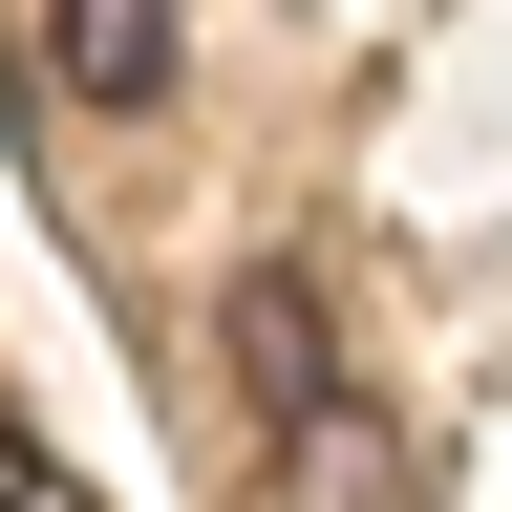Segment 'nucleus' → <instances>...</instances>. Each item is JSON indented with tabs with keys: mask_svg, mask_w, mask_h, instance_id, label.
<instances>
[{
	"mask_svg": "<svg viewBox=\"0 0 512 512\" xmlns=\"http://www.w3.org/2000/svg\"><path fill=\"white\" fill-rule=\"evenodd\" d=\"M214 363H235V406H256V427L342 406V320H320V278H299V256H235V299H214Z\"/></svg>",
	"mask_w": 512,
	"mask_h": 512,
	"instance_id": "1",
	"label": "nucleus"
},
{
	"mask_svg": "<svg viewBox=\"0 0 512 512\" xmlns=\"http://www.w3.org/2000/svg\"><path fill=\"white\" fill-rule=\"evenodd\" d=\"M256 448H278V512H427V427L363 406V384L299 406V427H256Z\"/></svg>",
	"mask_w": 512,
	"mask_h": 512,
	"instance_id": "2",
	"label": "nucleus"
},
{
	"mask_svg": "<svg viewBox=\"0 0 512 512\" xmlns=\"http://www.w3.org/2000/svg\"><path fill=\"white\" fill-rule=\"evenodd\" d=\"M171 64H192L171 0H43V86H86L107 128H150V107H171Z\"/></svg>",
	"mask_w": 512,
	"mask_h": 512,
	"instance_id": "3",
	"label": "nucleus"
},
{
	"mask_svg": "<svg viewBox=\"0 0 512 512\" xmlns=\"http://www.w3.org/2000/svg\"><path fill=\"white\" fill-rule=\"evenodd\" d=\"M0 512H86V491H64V470H43V448H22V427H0Z\"/></svg>",
	"mask_w": 512,
	"mask_h": 512,
	"instance_id": "4",
	"label": "nucleus"
}]
</instances>
